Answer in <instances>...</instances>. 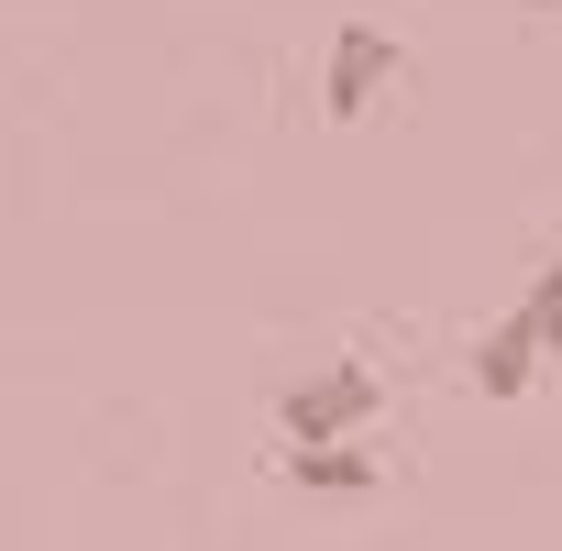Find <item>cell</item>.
<instances>
[{
    "label": "cell",
    "instance_id": "1",
    "mask_svg": "<svg viewBox=\"0 0 562 551\" xmlns=\"http://www.w3.org/2000/svg\"><path fill=\"white\" fill-rule=\"evenodd\" d=\"M375 408H386L375 364H310L288 397H276V430H288V441H353Z\"/></svg>",
    "mask_w": 562,
    "mask_h": 551
},
{
    "label": "cell",
    "instance_id": "2",
    "mask_svg": "<svg viewBox=\"0 0 562 551\" xmlns=\"http://www.w3.org/2000/svg\"><path fill=\"white\" fill-rule=\"evenodd\" d=\"M397 89H408L397 34L342 23V34H331V56H321V122H364V111H375V100H397Z\"/></svg>",
    "mask_w": 562,
    "mask_h": 551
},
{
    "label": "cell",
    "instance_id": "3",
    "mask_svg": "<svg viewBox=\"0 0 562 551\" xmlns=\"http://www.w3.org/2000/svg\"><path fill=\"white\" fill-rule=\"evenodd\" d=\"M540 364H551V342H540L529 299H518L507 321H485V331H474V386H485V397H518V386H529Z\"/></svg>",
    "mask_w": 562,
    "mask_h": 551
},
{
    "label": "cell",
    "instance_id": "4",
    "mask_svg": "<svg viewBox=\"0 0 562 551\" xmlns=\"http://www.w3.org/2000/svg\"><path fill=\"white\" fill-rule=\"evenodd\" d=\"M288 474L299 496H375V452H353V441H288Z\"/></svg>",
    "mask_w": 562,
    "mask_h": 551
},
{
    "label": "cell",
    "instance_id": "5",
    "mask_svg": "<svg viewBox=\"0 0 562 551\" xmlns=\"http://www.w3.org/2000/svg\"><path fill=\"white\" fill-rule=\"evenodd\" d=\"M529 321H540V342H551V364H562V254L529 276Z\"/></svg>",
    "mask_w": 562,
    "mask_h": 551
}]
</instances>
